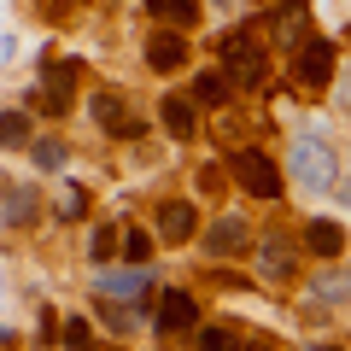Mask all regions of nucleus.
I'll list each match as a JSON object with an SVG mask.
<instances>
[{
	"label": "nucleus",
	"mask_w": 351,
	"mask_h": 351,
	"mask_svg": "<svg viewBox=\"0 0 351 351\" xmlns=\"http://www.w3.org/2000/svg\"><path fill=\"white\" fill-rule=\"evenodd\" d=\"M123 258L135 263V269H147V258H152V234H141V228H123Z\"/></svg>",
	"instance_id": "412c9836"
},
{
	"label": "nucleus",
	"mask_w": 351,
	"mask_h": 351,
	"mask_svg": "<svg viewBox=\"0 0 351 351\" xmlns=\"http://www.w3.org/2000/svg\"><path fill=\"white\" fill-rule=\"evenodd\" d=\"M29 152H36V164H41V170H64V147H59V141H36Z\"/></svg>",
	"instance_id": "5701e85b"
},
{
	"label": "nucleus",
	"mask_w": 351,
	"mask_h": 351,
	"mask_svg": "<svg viewBox=\"0 0 351 351\" xmlns=\"http://www.w3.org/2000/svg\"><path fill=\"white\" fill-rule=\"evenodd\" d=\"M304 246H311L316 258H339V246H346V228L328 223V217H316V223L304 228Z\"/></svg>",
	"instance_id": "9b49d317"
},
{
	"label": "nucleus",
	"mask_w": 351,
	"mask_h": 351,
	"mask_svg": "<svg viewBox=\"0 0 351 351\" xmlns=\"http://www.w3.org/2000/svg\"><path fill=\"white\" fill-rule=\"evenodd\" d=\"M334 71H339V59H334V47L328 41H304L299 47V59H293V76H299V88H328L334 82Z\"/></svg>",
	"instance_id": "20e7f679"
},
{
	"label": "nucleus",
	"mask_w": 351,
	"mask_h": 351,
	"mask_svg": "<svg viewBox=\"0 0 351 351\" xmlns=\"http://www.w3.org/2000/svg\"><path fill=\"white\" fill-rule=\"evenodd\" d=\"M316 293H322V299H334V304H346V299H351V276H339V269H334V276L316 281Z\"/></svg>",
	"instance_id": "4be33fe9"
},
{
	"label": "nucleus",
	"mask_w": 351,
	"mask_h": 351,
	"mask_svg": "<svg viewBox=\"0 0 351 351\" xmlns=\"http://www.w3.org/2000/svg\"><path fill=\"white\" fill-rule=\"evenodd\" d=\"M0 147H29V117L24 112H0Z\"/></svg>",
	"instance_id": "6ab92c4d"
},
{
	"label": "nucleus",
	"mask_w": 351,
	"mask_h": 351,
	"mask_svg": "<svg viewBox=\"0 0 351 351\" xmlns=\"http://www.w3.org/2000/svg\"><path fill=\"white\" fill-rule=\"evenodd\" d=\"M158 117H164V129H170V141H193V106L182 100V94H170V100L158 106Z\"/></svg>",
	"instance_id": "ddd939ff"
},
{
	"label": "nucleus",
	"mask_w": 351,
	"mask_h": 351,
	"mask_svg": "<svg viewBox=\"0 0 351 351\" xmlns=\"http://www.w3.org/2000/svg\"><path fill=\"white\" fill-rule=\"evenodd\" d=\"M287 269H293V246L281 240V228H276V240L263 246V276H287Z\"/></svg>",
	"instance_id": "a211bd4d"
},
{
	"label": "nucleus",
	"mask_w": 351,
	"mask_h": 351,
	"mask_svg": "<svg viewBox=\"0 0 351 351\" xmlns=\"http://www.w3.org/2000/svg\"><path fill=\"white\" fill-rule=\"evenodd\" d=\"M6 223H12V228L36 223V188H12V193H6Z\"/></svg>",
	"instance_id": "f3484780"
},
{
	"label": "nucleus",
	"mask_w": 351,
	"mask_h": 351,
	"mask_svg": "<svg viewBox=\"0 0 351 351\" xmlns=\"http://www.w3.org/2000/svg\"><path fill=\"white\" fill-rule=\"evenodd\" d=\"M147 269H123V276H100V293L106 299H147Z\"/></svg>",
	"instance_id": "f8f14e48"
},
{
	"label": "nucleus",
	"mask_w": 351,
	"mask_h": 351,
	"mask_svg": "<svg viewBox=\"0 0 351 351\" xmlns=\"http://www.w3.org/2000/svg\"><path fill=\"white\" fill-rule=\"evenodd\" d=\"M152 18H164V24H193L199 18V0H141Z\"/></svg>",
	"instance_id": "dca6fc26"
},
{
	"label": "nucleus",
	"mask_w": 351,
	"mask_h": 351,
	"mask_svg": "<svg viewBox=\"0 0 351 351\" xmlns=\"http://www.w3.org/2000/svg\"><path fill=\"white\" fill-rule=\"evenodd\" d=\"M94 123H100L106 135H117V141H135L141 135V117L123 106L117 88H100V94H94Z\"/></svg>",
	"instance_id": "39448f33"
},
{
	"label": "nucleus",
	"mask_w": 351,
	"mask_h": 351,
	"mask_svg": "<svg viewBox=\"0 0 351 351\" xmlns=\"http://www.w3.org/2000/svg\"><path fill=\"white\" fill-rule=\"evenodd\" d=\"M223 76H228L234 88H263V82H269V53L240 29V36L223 41Z\"/></svg>",
	"instance_id": "f03ea898"
},
{
	"label": "nucleus",
	"mask_w": 351,
	"mask_h": 351,
	"mask_svg": "<svg viewBox=\"0 0 351 351\" xmlns=\"http://www.w3.org/2000/svg\"><path fill=\"white\" fill-rule=\"evenodd\" d=\"M339 193H346V205H351V182H339Z\"/></svg>",
	"instance_id": "393cba45"
},
{
	"label": "nucleus",
	"mask_w": 351,
	"mask_h": 351,
	"mask_svg": "<svg viewBox=\"0 0 351 351\" xmlns=\"http://www.w3.org/2000/svg\"><path fill=\"white\" fill-rule=\"evenodd\" d=\"M64 346H71V351H94V334H88L82 316H76V322H64Z\"/></svg>",
	"instance_id": "b1692460"
},
{
	"label": "nucleus",
	"mask_w": 351,
	"mask_h": 351,
	"mask_svg": "<svg viewBox=\"0 0 351 351\" xmlns=\"http://www.w3.org/2000/svg\"><path fill=\"white\" fill-rule=\"evenodd\" d=\"M228 94H234V82H228L223 71H199V76H193V100H199V106H223Z\"/></svg>",
	"instance_id": "4468645a"
},
{
	"label": "nucleus",
	"mask_w": 351,
	"mask_h": 351,
	"mask_svg": "<svg viewBox=\"0 0 351 351\" xmlns=\"http://www.w3.org/2000/svg\"><path fill=\"white\" fill-rule=\"evenodd\" d=\"M117 234H123V228H112V223H100V228H94V234H88V252H94V263H106V258H112L117 246H123V240H117Z\"/></svg>",
	"instance_id": "aec40b11"
},
{
	"label": "nucleus",
	"mask_w": 351,
	"mask_h": 351,
	"mask_svg": "<svg viewBox=\"0 0 351 351\" xmlns=\"http://www.w3.org/2000/svg\"><path fill=\"white\" fill-rule=\"evenodd\" d=\"M234 182L246 193H258V199H276V193H281V170L263 158V152H252V147L234 152Z\"/></svg>",
	"instance_id": "7ed1b4c3"
},
{
	"label": "nucleus",
	"mask_w": 351,
	"mask_h": 351,
	"mask_svg": "<svg viewBox=\"0 0 351 351\" xmlns=\"http://www.w3.org/2000/svg\"><path fill=\"white\" fill-rule=\"evenodd\" d=\"M158 234H164V240L199 234V211H193L188 199H164V205H158Z\"/></svg>",
	"instance_id": "9d476101"
},
{
	"label": "nucleus",
	"mask_w": 351,
	"mask_h": 351,
	"mask_svg": "<svg viewBox=\"0 0 351 351\" xmlns=\"http://www.w3.org/2000/svg\"><path fill=\"white\" fill-rule=\"evenodd\" d=\"M276 36L287 41L293 53H299L304 41H311V36H304V6H299V0H287V12H276Z\"/></svg>",
	"instance_id": "2eb2a0df"
},
{
	"label": "nucleus",
	"mask_w": 351,
	"mask_h": 351,
	"mask_svg": "<svg viewBox=\"0 0 351 351\" xmlns=\"http://www.w3.org/2000/svg\"><path fill=\"white\" fill-rule=\"evenodd\" d=\"M287 176L299 188H311V193H328L334 176H339V158H334V147H328L322 135H299L287 147Z\"/></svg>",
	"instance_id": "f257e3e1"
},
{
	"label": "nucleus",
	"mask_w": 351,
	"mask_h": 351,
	"mask_svg": "<svg viewBox=\"0 0 351 351\" xmlns=\"http://www.w3.org/2000/svg\"><path fill=\"white\" fill-rule=\"evenodd\" d=\"M71 88H76V64H71V59L41 64V112H47V117H64V112H71Z\"/></svg>",
	"instance_id": "423d86ee"
},
{
	"label": "nucleus",
	"mask_w": 351,
	"mask_h": 351,
	"mask_svg": "<svg viewBox=\"0 0 351 351\" xmlns=\"http://www.w3.org/2000/svg\"><path fill=\"white\" fill-rule=\"evenodd\" d=\"M199 246L211 252V258H240V252L252 246V228L240 223V217H217V223H211V234H205Z\"/></svg>",
	"instance_id": "6e6552de"
},
{
	"label": "nucleus",
	"mask_w": 351,
	"mask_h": 351,
	"mask_svg": "<svg viewBox=\"0 0 351 351\" xmlns=\"http://www.w3.org/2000/svg\"><path fill=\"white\" fill-rule=\"evenodd\" d=\"M147 64L158 76H170V71H182V64H188V41L176 36V29H158V36L147 41Z\"/></svg>",
	"instance_id": "1a4fd4ad"
},
{
	"label": "nucleus",
	"mask_w": 351,
	"mask_h": 351,
	"mask_svg": "<svg viewBox=\"0 0 351 351\" xmlns=\"http://www.w3.org/2000/svg\"><path fill=\"white\" fill-rule=\"evenodd\" d=\"M193 322H199L193 299H188L182 287H164V293H158V311H152V328H158V334H188Z\"/></svg>",
	"instance_id": "0eeeda50"
}]
</instances>
